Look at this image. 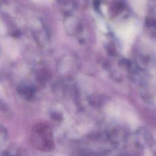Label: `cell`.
Instances as JSON below:
<instances>
[{
  "mask_svg": "<svg viewBox=\"0 0 156 156\" xmlns=\"http://www.w3.org/2000/svg\"><path fill=\"white\" fill-rule=\"evenodd\" d=\"M30 142L32 146L41 151H49L53 147V138L50 128L44 123L34 126L30 132Z\"/></svg>",
  "mask_w": 156,
  "mask_h": 156,
  "instance_id": "6da1fadb",
  "label": "cell"
},
{
  "mask_svg": "<svg viewBox=\"0 0 156 156\" xmlns=\"http://www.w3.org/2000/svg\"><path fill=\"white\" fill-rule=\"evenodd\" d=\"M135 27L130 23L119 27L117 30V35L126 44H129L133 39L135 34Z\"/></svg>",
  "mask_w": 156,
  "mask_h": 156,
  "instance_id": "7a4b0ae2",
  "label": "cell"
},
{
  "mask_svg": "<svg viewBox=\"0 0 156 156\" xmlns=\"http://www.w3.org/2000/svg\"><path fill=\"white\" fill-rule=\"evenodd\" d=\"M132 9L138 14L143 15L146 10V0H128Z\"/></svg>",
  "mask_w": 156,
  "mask_h": 156,
  "instance_id": "3957f363",
  "label": "cell"
},
{
  "mask_svg": "<svg viewBox=\"0 0 156 156\" xmlns=\"http://www.w3.org/2000/svg\"><path fill=\"white\" fill-rule=\"evenodd\" d=\"M98 25L99 26V28H100L102 30H103V31H104V32H106V31H107V27H106L105 24L104 22L102 20V19L99 18V19L98 20Z\"/></svg>",
  "mask_w": 156,
  "mask_h": 156,
  "instance_id": "277c9868",
  "label": "cell"
}]
</instances>
